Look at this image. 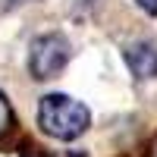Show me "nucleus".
<instances>
[{
  "mask_svg": "<svg viewBox=\"0 0 157 157\" xmlns=\"http://www.w3.org/2000/svg\"><path fill=\"white\" fill-rule=\"evenodd\" d=\"M91 113L82 101H75L69 94H47L38 104V126L47 135H54L60 141H72L88 129Z\"/></svg>",
  "mask_w": 157,
  "mask_h": 157,
  "instance_id": "1",
  "label": "nucleus"
},
{
  "mask_svg": "<svg viewBox=\"0 0 157 157\" xmlns=\"http://www.w3.org/2000/svg\"><path fill=\"white\" fill-rule=\"evenodd\" d=\"M69 63V41L57 32L35 38L29 47V69L35 78H54Z\"/></svg>",
  "mask_w": 157,
  "mask_h": 157,
  "instance_id": "2",
  "label": "nucleus"
},
{
  "mask_svg": "<svg viewBox=\"0 0 157 157\" xmlns=\"http://www.w3.org/2000/svg\"><path fill=\"white\" fill-rule=\"evenodd\" d=\"M126 63L138 78H154L157 75V50L148 41H135L126 47Z\"/></svg>",
  "mask_w": 157,
  "mask_h": 157,
  "instance_id": "3",
  "label": "nucleus"
},
{
  "mask_svg": "<svg viewBox=\"0 0 157 157\" xmlns=\"http://www.w3.org/2000/svg\"><path fill=\"white\" fill-rule=\"evenodd\" d=\"M10 129H13V107H10V101L3 98V91H0V138H3Z\"/></svg>",
  "mask_w": 157,
  "mask_h": 157,
  "instance_id": "4",
  "label": "nucleus"
},
{
  "mask_svg": "<svg viewBox=\"0 0 157 157\" xmlns=\"http://www.w3.org/2000/svg\"><path fill=\"white\" fill-rule=\"evenodd\" d=\"M135 3L145 10V13H151V16H157V0H135Z\"/></svg>",
  "mask_w": 157,
  "mask_h": 157,
  "instance_id": "5",
  "label": "nucleus"
},
{
  "mask_svg": "<svg viewBox=\"0 0 157 157\" xmlns=\"http://www.w3.org/2000/svg\"><path fill=\"white\" fill-rule=\"evenodd\" d=\"M22 157H44V154H38V151H25Z\"/></svg>",
  "mask_w": 157,
  "mask_h": 157,
  "instance_id": "6",
  "label": "nucleus"
},
{
  "mask_svg": "<svg viewBox=\"0 0 157 157\" xmlns=\"http://www.w3.org/2000/svg\"><path fill=\"white\" fill-rule=\"evenodd\" d=\"M19 3H22V0H19Z\"/></svg>",
  "mask_w": 157,
  "mask_h": 157,
  "instance_id": "7",
  "label": "nucleus"
}]
</instances>
